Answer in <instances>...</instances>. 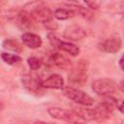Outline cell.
Listing matches in <instances>:
<instances>
[{"label": "cell", "mask_w": 124, "mask_h": 124, "mask_svg": "<svg viewBox=\"0 0 124 124\" xmlns=\"http://www.w3.org/2000/svg\"><path fill=\"white\" fill-rule=\"evenodd\" d=\"M2 46L6 49L15 51V52H21L22 51V46L19 42H17L16 39L13 38H7L2 42Z\"/></svg>", "instance_id": "16"}, {"label": "cell", "mask_w": 124, "mask_h": 124, "mask_svg": "<svg viewBox=\"0 0 124 124\" xmlns=\"http://www.w3.org/2000/svg\"><path fill=\"white\" fill-rule=\"evenodd\" d=\"M47 40H48L49 44L52 46H54L56 48H59L63 51L69 53L72 56H77L79 53V47L78 46H76L75 44H73L71 42L61 41L53 33H48L47 34Z\"/></svg>", "instance_id": "7"}, {"label": "cell", "mask_w": 124, "mask_h": 124, "mask_svg": "<svg viewBox=\"0 0 124 124\" xmlns=\"http://www.w3.org/2000/svg\"><path fill=\"white\" fill-rule=\"evenodd\" d=\"M26 6H29L31 8V10H29V14L32 17V19L37 22H46L49 19L52 18V13L50 11V9L46 6L44 5V3L41 2H33V3H29Z\"/></svg>", "instance_id": "5"}, {"label": "cell", "mask_w": 124, "mask_h": 124, "mask_svg": "<svg viewBox=\"0 0 124 124\" xmlns=\"http://www.w3.org/2000/svg\"><path fill=\"white\" fill-rule=\"evenodd\" d=\"M91 87H92V90L96 94H98L102 97L111 96L117 90V85H116L115 81L112 80L111 78H102L95 79L92 82Z\"/></svg>", "instance_id": "4"}, {"label": "cell", "mask_w": 124, "mask_h": 124, "mask_svg": "<svg viewBox=\"0 0 124 124\" xmlns=\"http://www.w3.org/2000/svg\"><path fill=\"white\" fill-rule=\"evenodd\" d=\"M21 40H22V43H23V45L25 46H27L29 48H32V49L39 48L43 45L42 38L39 35L34 34V33H31V32H25V33H23L21 35Z\"/></svg>", "instance_id": "14"}, {"label": "cell", "mask_w": 124, "mask_h": 124, "mask_svg": "<svg viewBox=\"0 0 124 124\" xmlns=\"http://www.w3.org/2000/svg\"><path fill=\"white\" fill-rule=\"evenodd\" d=\"M49 61L54 66H56L57 68L61 70H72L73 69L72 61L68 57H66L65 55L59 52H52L49 55Z\"/></svg>", "instance_id": "11"}, {"label": "cell", "mask_w": 124, "mask_h": 124, "mask_svg": "<svg viewBox=\"0 0 124 124\" xmlns=\"http://www.w3.org/2000/svg\"><path fill=\"white\" fill-rule=\"evenodd\" d=\"M47 113L54 119L65 121L70 124H85L86 120L83 119L74 109H65L61 108H49Z\"/></svg>", "instance_id": "2"}, {"label": "cell", "mask_w": 124, "mask_h": 124, "mask_svg": "<svg viewBox=\"0 0 124 124\" xmlns=\"http://www.w3.org/2000/svg\"><path fill=\"white\" fill-rule=\"evenodd\" d=\"M118 86H119V89L121 90V92H123V93H124V80H121Z\"/></svg>", "instance_id": "24"}, {"label": "cell", "mask_w": 124, "mask_h": 124, "mask_svg": "<svg viewBox=\"0 0 124 124\" xmlns=\"http://www.w3.org/2000/svg\"><path fill=\"white\" fill-rule=\"evenodd\" d=\"M22 83L27 90L33 93H38L43 88L42 79L37 75H34L31 73L25 74L22 77Z\"/></svg>", "instance_id": "8"}, {"label": "cell", "mask_w": 124, "mask_h": 124, "mask_svg": "<svg viewBox=\"0 0 124 124\" xmlns=\"http://www.w3.org/2000/svg\"><path fill=\"white\" fill-rule=\"evenodd\" d=\"M62 94L69 100H72L78 105L83 107H90L95 102V100L86 92H83L73 86H65L62 89Z\"/></svg>", "instance_id": "3"}, {"label": "cell", "mask_w": 124, "mask_h": 124, "mask_svg": "<svg viewBox=\"0 0 124 124\" xmlns=\"http://www.w3.org/2000/svg\"><path fill=\"white\" fill-rule=\"evenodd\" d=\"M85 5L88 7V9L90 10H97L99 8V3L95 2V1H92V2H85Z\"/></svg>", "instance_id": "22"}, {"label": "cell", "mask_w": 124, "mask_h": 124, "mask_svg": "<svg viewBox=\"0 0 124 124\" xmlns=\"http://www.w3.org/2000/svg\"><path fill=\"white\" fill-rule=\"evenodd\" d=\"M86 61L80 60L78 62V68L72 69L71 72L68 75V80L72 84L78 85V86H83L87 81V74H86Z\"/></svg>", "instance_id": "6"}, {"label": "cell", "mask_w": 124, "mask_h": 124, "mask_svg": "<svg viewBox=\"0 0 124 124\" xmlns=\"http://www.w3.org/2000/svg\"><path fill=\"white\" fill-rule=\"evenodd\" d=\"M43 88H49V89H63L64 86V79L58 74H52L48 76L46 79L42 80Z\"/></svg>", "instance_id": "13"}, {"label": "cell", "mask_w": 124, "mask_h": 124, "mask_svg": "<svg viewBox=\"0 0 124 124\" xmlns=\"http://www.w3.org/2000/svg\"><path fill=\"white\" fill-rule=\"evenodd\" d=\"M34 124H50V123H46L44 121H36V122H34Z\"/></svg>", "instance_id": "25"}, {"label": "cell", "mask_w": 124, "mask_h": 124, "mask_svg": "<svg viewBox=\"0 0 124 124\" xmlns=\"http://www.w3.org/2000/svg\"><path fill=\"white\" fill-rule=\"evenodd\" d=\"M27 64H28V66H29V68L31 70L37 71V70H39L42 67L43 62H42V60L39 57H37V56H31V57H29L27 59Z\"/></svg>", "instance_id": "19"}, {"label": "cell", "mask_w": 124, "mask_h": 124, "mask_svg": "<svg viewBox=\"0 0 124 124\" xmlns=\"http://www.w3.org/2000/svg\"><path fill=\"white\" fill-rule=\"evenodd\" d=\"M122 46V41L118 37H110L99 44V48L107 53H116Z\"/></svg>", "instance_id": "9"}, {"label": "cell", "mask_w": 124, "mask_h": 124, "mask_svg": "<svg viewBox=\"0 0 124 124\" xmlns=\"http://www.w3.org/2000/svg\"><path fill=\"white\" fill-rule=\"evenodd\" d=\"M74 110L77 111L86 121H99L103 122L110 118V111L101 103L95 108H88L83 106L74 107Z\"/></svg>", "instance_id": "1"}, {"label": "cell", "mask_w": 124, "mask_h": 124, "mask_svg": "<svg viewBox=\"0 0 124 124\" xmlns=\"http://www.w3.org/2000/svg\"><path fill=\"white\" fill-rule=\"evenodd\" d=\"M107 97H108V98L109 99V101L112 103L114 108L118 109L121 113L124 114V101H123V100H120V99H117V98H114V97H112V96H107Z\"/></svg>", "instance_id": "20"}, {"label": "cell", "mask_w": 124, "mask_h": 124, "mask_svg": "<svg viewBox=\"0 0 124 124\" xmlns=\"http://www.w3.org/2000/svg\"><path fill=\"white\" fill-rule=\"evenodd\" d=\"M1 59L8 65H15L19 63L22 59L19 55L17 54H13L9 52H2L1 53Z\"/></svg>", "instance_id": "18"}, {"label": "cell", "mask_w": 124, "mask_h": 124, "mask_svg": "<svg viewBox=\"0 0 124 124\" xmlns=\"http://www.w3.org/2000/svg\"><path fill=\"white\" fill-rule=\"evenodd\" d=\"M14 18H15V22L16 24L22 28V29H29L33 26L34 24V20L32 19L29 12L27 10H20L18 11L15 16H14Z\"/></svg>", "instance_id": "10"}, {"label": "cell", "mask_w": 124, "mask_h": 124, "mask_svg": "<svg viewBox=\"0 0 124 124\" xmlns=\"http://www.w3.org/2000/svg\"><path fill=\"white\" fill-rule=\"evenodd\" d=\"M86 36V31L79 25L72 24L64 31V37L71 41H78Z\"/></svg>", "instance_id": "12"}, {"label": "cell", "mask_w": 124, "mask_h": 124, "mask_svg": "<svg viewBox=\"0 0 124 124\" xmlns=\"http://www.w3.org/2000/svg\"><path fill=\"white\" fill-rule=\"evenodd\" d=\"M75 12L71 9H65V8H58L54 11V17L59 19V20H66L69 18L74 17L75 16Z\"/></svg>", "instance_id": "17"}, {"label": "cell", "mask_w": 124, "mask_h": 124, "mask_svg": "<svg viewBox=\"0 0 124 124\" xmlns=\"http://www.w3.org/2000/svg\"><path fill=\"white\" fill-rule=\"evenodd\" d=\"M119 67H120V69L124 72V53L121 55V57H120V59H119Z\"/></svg>", "instance_id": "23"}, {"label": "cell", "mask_w": 124, "mask_h": 124, "mask_svg": "<svg viewBox=\"0 0 124 124\" xmlns=\"http://www.w3.org/2000/svg\"><path fill=\"white\" fill-rule=\"evenodd\" d=\"M121 124H124V120H122V121H121Z\"/></svg>", "instance_id": "26"}, {"label": "cell", "mask_w": 124, "mask_h": 124, "mask_svg": "<svg viewBox=\"0 0 124 124\" xmlns=\"http://www.w3.org/2000/svg\"><path fill=\"white\" fill-rule=\"evenodd\" d=\"M43 25H44L47 30H49V31H54V30H56V29L58 28L57 23H56L55 21H53L52 18L49 19V20H47V21H46V22H44Z\"/></svg>", "instance_id": "21"}, {"label": "cell", "mask_w": 124, "mask_h": 124, "mask_svg": "<svg viewBox=\"0 0 124 124\" xmlns=\"http://www.w3.org/2000/svg\"><path fill=\"white\" fill-rule=\"evenodd\" d=\"M66 5L69 7V9L71 8V10H73L75 13H78L79 16H81L83 18H85L87 20H92L94 18L93 13L88 8H84V7H82L78 4H73V3L66 4Z\"/></svg>", "instance_id": "15"}]
</instances>
